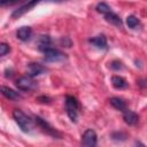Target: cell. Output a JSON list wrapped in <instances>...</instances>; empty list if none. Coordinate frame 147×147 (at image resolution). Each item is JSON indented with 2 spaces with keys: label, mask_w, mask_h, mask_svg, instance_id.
Wrapping results in <instances>:
<instances>
[{
  "label": "cell",
  "mask_w": 147,
  "mask_h": 147,
  "mask_svg": "<svg viewBox=\"0 0 147 147\" xmlns=\"http://www.w3.org/2000/svg\"><path fill=\"white\" fill-rule=\"evenodd\" d=\"M13 117L15 119V122L18 124V126L21 127V130L25 133H30L33 129V122L32 119L26 115L24 114L22 110L20 109H15L13 111Z\"/></svg>",
  "instance_id": "obj_1"
},
{
  "label": "cell",
  "mask_w": 147,
  "mask_h": 147,
  "mask_svg": "<svg viewBox=\"0 0 147 147\" xmlns=\"http://www.w3.org/2000/svg\"><path fill=\"white\" fill-rule=\"evenodd\" d=\"M65 109L69 118L72 122H76L78 118V110H79V103L76 98L68 95L65 98Z\"/></svg>",
  "instance_id": "obj_2"
},
{
  "label": "cell",
  "mask_w": 147,
  "mask_h": 147,
  "mask_svg": "<svg viewBox=\"0 0 147 147\" xmlns=\"http://www.w3.org/2000/svg\"><path fill=\"white\" fill-rule=\"evenodd\" d=\"M16 87L21 91H31L37 87L36 82L31 77H21L16 80Z\"/></svg>",
  "instance_id": "obj_3"
},
{
  "label": "cell",
  "mask_w": 147,
  "mask_h": 147,
  "mask_svg": "<svg viewBox=\"0 0 147 147\" xmlns=\"http://www.w3.org/2000/svg\"><path fill=\"white\" fill-rule=\"evenodd\" d=\"M44 54H45V60L48 62H59V61L64 60V57H65V54H63L62 52H60L59 49L53 48V47L46 49L44 52Z\"/></svg>",
  "instance_id": "obj_4"
},
{
  "label": "cell",
  "mask_w": 147,
  "mask_h": 147,
  "mask_svg": "<svg viewBox=\"0 0 147 147\" xmlns=\"http://www.w3.org/2000/svg\"><path fill=\"white\" fill-rule=\"evenodd\" d=\"M41 1H44V0H30L29 2H26L25 5H23V6H21L18 9H16L13 14H11V16L14 17V18H16V17H20V16H22L23 14H25L26 11H29L31 8H33L37 3H39V2H41ZM52 1H62V0H52Z\"/></svg>",
  "instance_id": "obj_5"
},
{
  "label": "cell",
  "mask_w": 147,
  "mask_h": 147,
  "mask_svg": "<svg viewBox=\"0 0 147 147\" xmlns=\"http://www.w3.org/2000/svg\"><path fill=\"white\" fill-rule=\"evenodd\" d=\"M34 119H36V124H37L44 132H46L47 134H51V136H53V137H55V138H56V137H60V133H59L54 127H52L45 119H42V118H40V117H38V116H37Z\"/></svg>",
  "instance_id": "obj_6"
},
{
  "label": "cell",
  "mask_w": 147,
  "mask_h": 147,
  "mask_svg": "<svg viewBox=\"0 0 147 147\" xmlns=\"http://www.w3.org/2000/svg\"><path fill=\"white\" fill-rule=\"evenodd\" d=\"M82 144L87 147L95 146L96 145V133L91 129L86 130L82 137Z\"/></svg>",
  "instance_id": "obj_7"
},
{
  "label": "cell",
  "mask_w": 147,
  "mask_h": 147,
  "mask_svg": "<svg viewBox=\"0 0 147 147\" xmlns=\"http://www.w3.org/2000/svg\"><path fill=\"white\" fill-rule=\"evenodd\" d=\"M46 71V68L40 63H30L28 65V72L30 77H36Z\"/></svg>",
  "instance_id": "obj_8"
},
{
  "label": "cell",
  "mask_w": 147,
  "mask_h": 147,
  "mask_svg": "<svg viewBox=\"0 0 147 147\" xmlns=\"http://www.w3.org/2000/svg\"><path fill=\"white\" fill-rule=\"evenodd\" d=\"M123 119L125 121L126 124H129V125H134V124L138 123L139 116H138L134 111L129 110V109H125V110L123 111Z\"/></svg>",
  "instance_id": "obj_9"
},
{
  "label": "cell",
  "mask_w": 147,
  "mask_h": 147,
  "mask_svg": "<svg viewBox=\"0 0 147 147\" xmlns=\"http://www.w3.org/2000/svg\"><path fill=\"white\" fill-rule=\"evenodd\" d=\"M92 45H94L96 48H100V49H107V39L103 34H99L96 37H93L88 40Z\"/></svg>",
  "instance_id": "obj_10"
},
{
  "label": "cell",
  "mask_w": 147,
  "mask_h": 147,
  "mask_svg": "<svg viewBox=\"0 0 147 147\" xmlns=\"http://www.w3.org/2000/svg\"><path fill=\"white\" fill-rule=\"evenodd\" d=\"M31 33H32V30H31L30 26H22V28H20V29L17 30L16 36H17V38H18L20 40L26 41V40L30 39Z\"/></svg>",
  "instance_id": "obj_11"
},
{
  "label": "cell",
  "mask_w": 147,
  "mask_h": 147,
  "mask_svg": "<svg viewBox=\"0 0 147 147\" xmlns=\"http://www.w3.org/2000/svg\"><path fill=\"white\" fill-rule=\"evenodd\" d=\"M51 47H52V40H51V38L48 36H40V38L38 40V49L44 53L46 49H48Z\"/></svg>",
  "instance_id": "obj_12"
},
{
  "label": "cell",
  "mask_w": 147,
  "mask_h": 147,
  "mask_svg": "<svg viewBox=\"0 0 147 147\" xmlns=\"http://www.w3.org/2000/svg\"><path fill=\"white\" fill-rule=\"evenodd\" d=\"M105 18H106L107 22H109V23H111V24H114L116 26H122V20H121V17L117 14H115L113 10L108 11L107 14H105Z\"/></svg>",
  "instance_id": "obj_13"
},
{
  "label": "cell",
  "mask_w": 147,
  "mask_h": 147,
  "mask_svg": "<svg viewBox=\"0 0 147 147\" xmlns=\"http://www.w3.org/2000/svg\"><path fill=\"white\" fill-rule=\"evenodd\" d=\"M111 83H113V86L117 90H123L129 86V83L126 82V79L121 76H114L111 78Z\"/></svg>",
  "instance_id": "obj_14"
},
{
  "label": "cell",
  "mask_w": 147,
  "mask_h": 147,
  "mask_svg": "<svg viewBox=\"0 0 147 147\" xmlns=\"http://www.w3.org/2000/svg\"><path fill=\"white\" fill-rule=\"evenodd\" d=\"M1 91H2V94H3L7 99H9V100H18V99H21L20 93L16 92V91H14L13 88H9V87H7V86H2Z\"/></svg>",
  "instance_id": "obj_15"
},
{
  "label": "cell",
  "mask_w": 147,
  "mask_h": 147,
  "mask_svg": "<svg viewBox=\"0 0 147 147\" xmlns=\"http://www.w3.org/2000/svg\"><path fill=\"white\" fill-rule=\"evenodd\" d=\"M109 102H110V105H111L114 108H116L117 110L124 111V110L126 109V102H125L123 99H121V98L114 96V98H111V99L109 100Z\"/></svg>",
  "instance_id": "obj_16"
},
{
  "label": "cell",
  "mask_w": 147,
  "mask_h": 147,
  "mask_svg": "<svg viewBox=\"0 0 147 147\" xmlns=\"http://www.w3.org/2000/svg\"><path fill=\"white\" fill-rule=\"evenodd\" d=\"M126 24H127L129 28L136 29V28H138V26L140 25V21H139L136 16L130 15V16H127V18H126Z\"/></svg>",
  "instance_id": "obj_17"
},
{
  "label": "cell",
  "mask_w": 147,
  "mask_h": 147,
  "mask_svg": "<svg viewBox=\"0 0 147 147\" xmlns=\"http://www.w3.org/2000/svg\"><path fill=\"white\" fill-rule=\"evenodd\" d=\"M96 10L99 11V13H101V14H107L108 11H110L111 9H110V7L106 3V2H100V3H98L96 5Z\"/></svg>",
  "instance_id": "obj_18"
},
{
  "label": "cell",
  "mask_w": 147,
  "mask_h": 147,
  "mask_svg": "<svg viewBox=\"0 0 147 147\" xmlns=\"http://www.w3.org/2000/svg\"><path fill=\"white\" fill-rule=\"evenodd\" d=\"M9 52H10V47H9V45L2 42V44L0 45V55H1V56H5V55H6L7 53H9Z\"/></svg>",
  "instance_id": "obj_19"
},
{
  "label": "cell",
  "mask_w": 147,
  "mask_h": 147,
  "mask_svg": "<svg viewBox=\"0 0 147 147\" xmlns=\"http://www.w3.org/2000/svg\"><path fill=\"white\" fill-rule=\"evenodd\" d=\"M111 137H113V139H115V140H125V139H126V134L123 133V132H114V133L111 134Z\"/></svg>",
  "instance_id": "obj_20"
},
{
  "label": "cell",
  "mask_w": 147,
  "mask_h": 147,
  "mask_svg": "<svg viewBox=\"0 0 147 147\" xmlns=\"http://www.w3.org/2000/svg\"><path fill=\"white\" fill-rule=\"evenodd\" d=\"M21 0H0V5L2 6V7H5V6H11V5H14V3H17V2H20Z\"/></svg>",
  "instance_id": "obj_21"
},
{
  "label": "cell",
  "mask_w": 147,
  "mask_h": 147,
  "mask_svg": "<svg viewBox=\"0 0 147 147\" xmlns=\"http://www.w3.org/2000/svg\"><path fill=\"white\" fill-rule=\"evenodd\" d=\"M110 67H111L114 70H121V69L123 68V64H122V62H119V61H114V62H111Z\"/></svg>",
  "instance_id": "obj_22"
}]
</instances>
